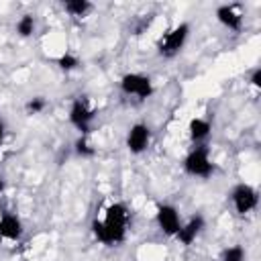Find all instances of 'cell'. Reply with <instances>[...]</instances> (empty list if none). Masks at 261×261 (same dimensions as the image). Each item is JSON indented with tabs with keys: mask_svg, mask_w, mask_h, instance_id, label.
Listing matches in <instances>:
<instances>
[{
	"mask_svg": "<svg viewBox=\"0 0 261 261\" xmlns=\"http://www.w3.org/2000/svg\"><path fill=\"white\" fill-rule=\"evenodd\" d=\"M216 20L228 29V31H234L239 33L243 29V12H241V4H220L216 8Z\"/></svg>",
	"mask_w": 261,
	"mask_h": 261,
	"instance_id": "cell-9",
	"label": "cell"
},
{
	"mask_svg": "<svg viewBox=\"0 0 261 261\" xmlns=\"http://www.w3.org/2000/svg\"><path fill=\"white\" fill-rule=\"evenodd\" d=\"M22 237V222L16 214L4 212L0 216V239L4 241H18Z\"/></svg>",
	"mask_w": 261,
	"mask_h": 261,
	"instance_id": "cell-11",
	"label": "cell"
},
{
	"mask_svg": "<svg viewBox=\"0 0 261 261\" xmlns=\"http://www.w3.org/2000/svg\"><path fill=\"white\" fill-rule=\"evenodd\" d=\"M188 37H190V24L188 22H179L175 24L173 29H169L157 43V53L165 59H171L175 57L188 43Z\"/></svg>",
	"mask_w": 261,
	"mask_h": 261,
	"instance_id": "cell-2",
	"label": "cell"
},
{
	"mask_svg": "<svg viewBox=\"0 0 261 261\" xmlns=\"http://www.w3.org/2000/svg\"><path fill=\"white\" fill-rule=\"evenodd\" d=\"M210 122L206 118H192L190 124H188V133H190V139L194 145H204V141L210 137Z\"/></svg>",
	"mask_w": 261,
	"mask_h": 261,
	"instance_id": "cell-12",
	"label": "cell"
},
{
	"mask_svg": "<svg viewBox=\"0 0 261 261\" xmlns=\"http://www.w3.org/2000/svg\"><path fill=\"white\" fill-rule=\"evenodd\" d=\"M47 108V100L43 96H35V98H29L27 104H24V110L27 114H41L43 110Z\"/></svg>",
	"mask_w": 261,
	"mask_h": 261,
	"instance_id": "cell-18",
	"label": "cell"
},
{
	"mask_svg": "<svg viewBox=\"0 0 261 261\" xmlns=\"http://www.w3.org/2000/svg\"><path fill=\"white\" fill-rule=\"evenodd\" d=\"M4 190V179H2V175H0V192Z\"/></svg>",
	"mask_w": 261,
	"mask_h": 261,
	"instance_id": "cell-21",
	"label": "cell"
},
{
	"mask_svg": "<svg viewBox=\"0 0 261 261\" xmlns=\"http://www.w3.org/2000/svg\"><path fill=\"white\" fill-rule=\"evenodd\" d=\"M92 234L98 243L106 247L120 245L126 239V228H128V208L122 202H112L106 208V214L102 220L94 218L92 224Z\"/></svg>",
	"mask_w": 261,
	"mask_h": 261,
	"instance_id": "cell-1",
	"label": "cell"
},
{
	"mask_svg": "<svg viewBox=\"0 0 261 261\" xmlns=\"http://www.w3.org/2000/svg\"><path fill=\"white\" fill-rule=\"evenodd\" d=\"M249 82H251L255 88H261V67H255V69L251 71V77H249Z\"/></svg>",
	"mask_w": 261,
	"mask_h": 261,
	"instance_id": "cell-19",
	"label": "cell"
},
{
	"mask_svg": "<svg viewBox=\"0 0 261 261\" xmlns=\"http://www.w3.org/2000/svg\"><path fill=\"white\" fill-rule=\"evenodd\" d=\"M184 171L192 177H210V173L214 171V163L210 161L206 145H196L184 157Z\"/></svg>",
	"mask_w": 261,
	"mask_h": 261,
	"instance_id": "cell-3",
	"label": "cell"
},
{
	"mask_svg": "<svg viewBox=\"0 0 261 261\" xmlns=\"http://www.w3.org/2000/svg\"><path fill=\"white\" fill-rule=\"evenodd\" d=\"M4 133H6V126H4V120L0 118V145H2V141H4Z\"/></svg>",
	"mask_w": 261,
	"mask_h": 261,
	"instance_id": "cell-20",
	"label": "cell"
},
{
	"mask_svg": "<svg viewBox=\"0 0 261 261\" xmlns=\"http://www.w3.org/2000/svg\"><path fill=\"white\" fill-rule=\"evenodd\" d=\"M155 220H157V226L163 234L167 237H175V232L179 230L181 226V218H179V212L175 206L171 204H159L157 206V212H155Z\"/></svg>",
	"mask_w": 261,
	"mask_h": 261,
	"instance_id": "cell-7",
	"label": "cell"
},
{
	"mask_svg": "<svg viewBox=\"0 0 261 261\" xmlns=\"http://www.w3.org/2000/svg\"><path fill=\"white\" fill-rule=\"evenodd\" d=\"M96 118V110L90 106V102L80 96L69 106V122L80 130V135H88L92 130V122Z\"/></svg>",
	"mask_w": 261,
	"mask_h": 261,
	"instance_id": "cell-5",
	"label": "cell"
},
{
	"mask_svg": "<svg viewBox=\"0 0 261 261\" xmlns=\"http://www.w3.org/2000/svg\"><path fill=\"white\" fill-rule=\"evenodd\" d=\"M35 29H37V20H35V16H33V14H22V16L16 20V24H14L16 35H18V37H22V39L31 37V35L35 33Z\"/></svg>",
	"mask_w": 261,
	"mask_h": 261,
	"instance_id": "cell-14",
	"label": "cell"
},
{
	"mask_svg": "<svg viewBox=\"0 0 261 261\" xmlns=\"http://www.w3.org/2000/svg\"><path fill=\"white\" fill-rule=\"evenodd\" d=\"M230 202L234 206V212L239 216H245L253 212L259 204V194L251 184H237L230 192Z\"/></svg>",
	"mask_w": 261,
	"mask_h": 261,
	"instance_id": "cell-6",
	"label": "cell"
},
{
	"mask_svg": "<svg viewBox=\"0 0 261 261\" xmlns=\"http://www.w3.org/2000/svg\"><path fill=\"white\" fill-rule=\"evenodd\" d=\"M220 261H247V253L241 245H232V247H226L222 251Z\"/></svg>",
	"mask_w": 261,
	"mask_h": 261,
	"instance_id": "cell-16",
	"label": "cell"
},
{
	"mask_svg": "<svg viewBox=\"0 0 261 261\" xmlns=\"http://www.w3.org/2000/svg\"><path fill=\"white\" fill-rule=\"evenodd\" d=\"M61 6H63V10H65L69 16H73V18H82V16H86L88 12H92V8H94V4L88 2V0H65Z\"/></svg>",
	"mask_w": 261,
	"mask_h": 261,
	"instance_id": "cell-13",
	"label": "cell"
},
{
	"mask_svg": "<svg viewBox=\"0 0 261 261\" xmlns=\"http://www.w3.org/2000/svg\"><path fill=\"white\" fill-rule=\"evenodd\" d=\"M57 65H59L63 71H73V69L80 67V59H77L73 53L65 51V53H61V55L57 57Z\"/></svg>",
	"mask_w": 261,
	"mask_h": 261,
	"instance_id": "cell-17",
	"label": "cell"
},
{
	"mask_svg": "<svg viewBox=\"0 0 261 261\" xmlns=\"http://www.w3.org/2000/svg\"><path fill=\"white\" fill-rule=\"evenodd\" d=\"M204 216L202 214H196V216H192L190 220H186V222H181V226H179V230L175 232V239L179 241V245H184V247H190L198 237H200V232L204 230Z\"/></svg>",
	"mask_w": 261,
	"mask_h": 261,
	"instance_id": "cell-10",
	"label": "cell"
},
{
	"mask_svg": "<svg viewBox=\"0 0 261 261\" xmlns=\"http://www.w3.org/2000/svg\"><path fill=\"white\" fill-rule=\"evenodd\" d=\"M120 90L122 94L126 96H135L137 100H147L153 96L155 88H153V82L149 75L145 73H137V71H128L120 77Z\"/></svg>",
	"mask_w": 261,
	"mask_h": 261,
	"instance_id": "cell-4",
	"label": "cell"
},
{
	"mask_svg": "<svg viewBox=\"0 0 261 261\" xmlns=\"http://www.w3.org/2000/svg\"><path fill=\"white\" fill-rule=\"evenodd\" d=\"M149 141H151V128L145 122H135V124L128 126V133H126V149L133 155H141L143 151H147Z\"/></svg>",
	"mask_w": 261,
	"mask_h": 261,
	"instance_id": "cell-8",
	"label": "cell"
},
{
	"mask_svg": "<svg viewBox=\"0 0 261 261\" xmlns=\"http://www.w3.org/2000/svg\"><path fill=\"white\" fill-rule=\"evenodd\" d=\"M73 149H75V155L82 157V159H90V157L96 155V147L90 143L88 135H80L75 139V143H73Z\"/></svg>",
	"mask_w": 261,
	"mask_h": 261,
	"instance_id": "cell-15",
	"label": "cell"
}]
</instances>
